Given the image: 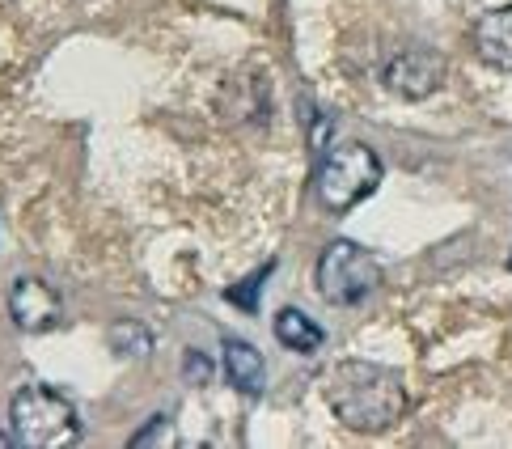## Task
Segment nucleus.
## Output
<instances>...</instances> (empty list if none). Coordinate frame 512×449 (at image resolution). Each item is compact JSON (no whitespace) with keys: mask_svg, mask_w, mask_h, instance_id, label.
<instances>
[{"mask_svg":"<svg viewBox=\"0 0 512 449\" xmlns=\"http://www.w3.org/2000/svg\"><path fill=\"white\" fill-rule=\"evenodd\" d=\"M322 394L335 420L352 433H386L407 411V386L386 365L373 361H339L322 377Z\"/></svg>","mask_w":512,"mask_h":449,"instance_id":"f257e3e1","label":"nucleus"},{"mask_svg":"<svg viewBox=\"0 0 512 449\" xmlns=\"http://www.w3.org/2000/svg\"><path fill=\"white\" fill-rule=\"evenodd\" d=\"M318 200L326 212H352L360 200H369L381 183V157L364 140H343V145L322 153L318 166Z\"/></svg>","mask_w":512,"mask_h":449,"instance_id":"f03ea898","label":"nucleus"},{"mask_svg":"<svg viewBox=\"0 0 512 449\" xmlns=\"http://www.w3.org/2000/svg\"><path fill=\"white\" fill-rule=\"evenodd\" d=\"M13 433L30 449H64L81 441V416L60 390L51 386H26L13 394Z\"/></svg>","mask_w":512,"mask_h":449,"instance_id":"7ed1b4c3","label":"nucleus"},{"mask_svg":"<svg viewBox=\"0 0 512 449\" xmlns=\"http://www.w3.org/2000/svg\"><path fill=\"white\" fill-rule=\"evenodd\" d=\"M318 293L331 305H360L369 293H377L381 284V263L373 250H364L352 238H335L318 255Z\"/></svg>","mask_w":512,"mask_h":449,"instance_id":"20e7f679","label":"nucleus"},{"mask_svg":"<svg viewBox=\"0 0 512 449\" xmlns=\"http://www.w3.org/2000/svg\"><path fill=\"white\" fill-rule=\"evenodd\" d=\"M445 73H449V64H445L441 51H432V47H407V51H398V56L386 64L381 81H386L390 94L407 98V102H419V98H432L436 89L445 85Z\"/></svg>","mask_w":512,"mask_h":449,"instance_id":"39448f33","label":"nucleus"},{"mask_svg":"<svg viewBox=\"0 0 512 449\" xmlns=\"http://www.w3.org/2000/svg\"><path fill=\"white\" fill-rule=\"evenodd\" d=\"M9 318L17 322V331L43 335L51 327H60L64 301H60V293L51 289L47 280L22 276V280H13V289H9Z\"/></svg>","mask_w":512,"mask_h":449,"instance_id":"423d86ee","label":"nucleus"},{"mask_svg":"<svg viewBox=\"0 0 512 449\" xmlns=\"http://www.w3.org/2000/svg\"><path fill=\"white\" fill-rule=\"evenodd\" d=\"M474 51L487 68L512 73V5H500L474 22Z\"/></svg>","mask_w":512,"mask_h":449,"instance_id":"0eeeda50","label":"nucleus"},{"mask_svg":"<svg viewBox=\"0 0 512 449\" xmlns=\"http://www.w3.org/2000/svg\"><path fill=\"white\" fill-rule=\"evenodd\" d=\"M225 373H229V386L237 394H263L267 382V365H263V352L246 344V339H225Z\"/></svg>","mask_w":512,"mask_h":449,"instance_id":"6e6552de","label":"nucleus"},{"mask_svg":"<svg viewBox=\"0 0 512 449\" xmlns=\"http://www.w3.org/2000/svg\"><path fill=\"white\" fill-rule=\"evenodd\" d=\"M276 339L288 348V352H301V356H309V352H318L322 348V327L314 318H309L305 310H297V305H284V310L276 314Z\"/></svg>","mask_w":512,"mask_h":449,"instance_id":"1a4fd4ad","label":"nucleus"},{"mask_svg":"<svg viewBox=\"0 0 512 449\" xmlns=\"http://www.w3.org/2000/svg\"><path fill=\"white\" fill-rule=\"evenodd\" d=\"M111 348L115 352H123V356H149L153 352V331L144 327V322H132V318H123V322H115L111 327Z\"/></svg>","mask_w":512,"mask_h":449,"instance_id":"9d476101","label":"nucleus"},{"mask_svg":"<svg viewBox=\"0 0 512 449\" xmlns=\"http://www.w3.org/2000/svg\"><path fill=\"white\" fill-rule=\"evenodd\" d=\"M271 276V263L263 267V272L259 276H250V280H242L246 284V289H229V301L233 305H246V310H254V305H259V284Z\"/></svg>","mask_w":512,"mask_h":449,"instance_id":"9b49d317","label":"nucleus"},{"mask_svg":"<svg viewBox=\"0 0 512 449\" xmlns=\"http://www.w3.org/2000/svg\"><path fill=\"white\" fill-rule=\"evenodd\" d=\"M187 382H191V386H208V382H212V361H208V356L199 352V348L187 352Z\"/></svg>","mask_w":512,"mask_h":449,"instance_id":"f8f14e48","label":"nucleus"},{"mask_svg":"<svg viewBox=\"0 0 512 449\" xmlns=\"http://www.w3.org/2000/svg\"><path fill=\"white\" fill-rule=\"evenodd\" d=\"M166 424H170L166 416H157L149 433H136V437H132V445H157V441H161V433H166Z\"/></svg>","mask_w":512,"mask_h":449,"instance_id":"ddd939ff","label":"nucleus"},{"mask_svg":"<svg viewBox=\"0 0 512 449\" xmlns=\"http://www.w3.org/2000/svg\"><path fill=\"white\" fill-rule=\"evenodd\" d=\"M13 441H17V433H13V437H9V433H0V445H13Z\"/></svg>","mask_w":512,"mask_h":449,"instance_id":"4468645a","label":"nucleus"}]
</instances>
